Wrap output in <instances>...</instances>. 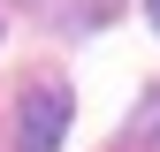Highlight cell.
Masks as SVG:
<instances>
[{
	"label": "cell",
	"instance_id": "cell-1",
	"mask_svg": "<svg viewBox=\"0 0 160 152\" xmlns=\"http://www.w3.org/2000/svg\"><path fill=\"white\" fill-rule=\"evenodd\" d=\"M69 114H76L69 84H61V76H38V84L23 91V107H15V152H61Z\"/></svg>",
	"mask_w": 160,
	"mask_h": 152
},
{
	"label": "cell",
	"instance_id": "cell-3",
	"mask_svg": "<svg viewBox=\"0 0 160 152\" xmlns=\"http://www.w3.org/2000/svg\"><path fill=\"white\" fill-rule=\"evenodd\" d=\"M145 15H152V31H160V0H145Z\"/></svg>",
	"mask_w": 160,
	"mask_h": 152
},
{
	"label": "cell",
	"instance_id": "cell-2",
	"mask_svg": "<svg viewBox=\"0 0 160 152\" xmlns=\"http://www.w3.org/2000/svg\"><path fill=\"white\" fill-rule=\"evenodd\" d=\"M122 152H160V91H152L137 114H130V129H122Z\"/></svg>",
	"mask_w": 160,
	"mask_h": 152
}]
</instances>
